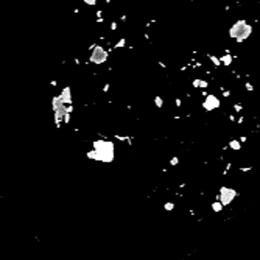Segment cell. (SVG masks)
I'll list each match as a JSON object with an SVG mask.
<instances>
[{
    "mask_svg": "<svg viewBox=\"0 0 260 260\" xmlns=\"http://www.w3.org/2000/svg\"><path fill=\"white\" fill-rule=\"evenodd\" d=\"M254 31V26L251 25V22H248L246 19H238L229 28V38H232L235 42H243L249 38Z\"/></svg>",
    "mask_w": 260,
    "mask_h": 260,
    "instance_id": "obj_1",
    "label": "cell"
},
{
    "mask_svg": "<svg viewBox=\"0 0 260 260\" xmlns=\"http://www.w3.org/2000/svg\"><path fill=\"white\" fill-rule=\"evenodd\" d=\"M89 62H92V64L95 65H101L105 64L106 61H108L109 58V50L105 47V45L98 44V42H94V44L89 45Z\"/></svg>",
    "mask_w": 260,
    "mask_h": 260,
    "instance_id": "obj_2",
    "label": "cell"
},
{
    "mask_svg": "<svg viewBox=\"0 0 260 260\" xmlns=\"http://www.w3.org/2000/svg\"><path fill=\"white\" fill-rule=\"evenodd\" d=\"M235 196H237V192L234 189L221 187V189H220V192H218V195H216V199H220V201L223 202V206H229L235 199Z\"/></svg>",
    "mask_w": 260,
    "mask_h": 260,
    "instance_id": "obj_3",
    "label": "cell"
},
{
    "mask_svg": "<svg viewBox=\"0 0 260 260\" xmlns=\"http://www.w3.org/2000/svg\"><path fill=\"white\" fill-rule=\"evenodd\" d=\"M220 105H221V101H220V98L215 94H209L204 98V101H202V108L207 112H212V111H215V109H218Z\"/></svg>",
    "mask_w": 260,
    "mask_h": 260,
    "instance_id": "obj_4",
    "label": "cell"
},
{
    "mask_svg": "<svg viewBox=\"0 0 260 260\" xmlns=\"http://www.w3.org/2000/svg\"><path fill=\"white\" fill-rule=\"evenodd\" d=\"M192 86L195 89H201L202 91V89H209V81L207 79H202V78H195L192 81Z\"/></svg>",
    "mask_w": 260,
    "mask_h": 260,
    "instance_id": "obj_5",
    "label": "cell"
},
{
    "mask_svg": "<svg viewBox=\"0 0 260 260\" xmlns=\"http://www.w3.org/2000/svg\"><path fill=\"white\" fill-rule=\"evenodd\" d=\"M207 58H209L210 64H212L215 69H220V67H221V61H220V56H215V55H212V53H207Z\"/></svg>",
    "mask_w": 260,
    "mask_h": 260,
    "instance_id": "obj_6",
    "label": "cell"
},
{
    "mask_svg": "<svg viewBox=\"0 0 260 260\" xmlns=\"http://www.w3.org/2000/svg\"><path fill=\"white\" fill-rule=\"evenodd\" d=\"M229 148L234 150V151H238V150H241V142L238 139H232V140H229Z\"/></svg>",
    "mask_w": 260,
    "mask_h": 260,
    "instance_id": "obj_7",
    "label": "cell"
},
{
    "mask_svg": "<svg viewBox=\"0 0 260 260\" xmlns=\"http://www.w3.org/2000/svg\"><path fill=\"white\" fill-rule=\"evenodd\" d=\"M223 207H224V206H223V202L220 201V199H216V201H213L210 204V209L213 212H223Z\"/></svg>",
    "mask_w": 260,
    "mask_h": 260,
    "instance_id": "obj_8",
    "label": "cell"
},
{
    "mask_svg": "<svg viewBox=\"0 0 260 260\" xmlns=\"http://www.w3.org/2000/svg\"><path fill=\"white\" fill-rule=\"evenodd\" d=\"M154 105H156V108H162V106H164V98H162L161 95H156L154 97Z\"/></svg>",
    "mask_w": 260,
    "mask_h": 260,
    "instance_id": "obj_9",
    "label": "cell"
},
{
    "mask_svg": "<svg viewBox=\"0 0 260 260\" xmlns=\"http://www.w3.org/2000/svg\"><path fill=\"white\" fill-rule=\"evenodd\" d=\"M232 109H234L235 112H241L243 109H245V106H243L240 101H237V103H234V105H232Z\"/></svg>",
    "mask_w": 260,
    "mask_h": 260,
    "instance_id": "obj_10",
    "label": "cell"
},
{
    "mask_svg": "<svg viewBox=\"0 0 260 260\" xmlns=\"http://www.w3.org/2000/svg\"><path fill=\"white\" fill-rule=\"evenodd\" d=\"M245 89H246L248 92H254V91H255L254 86H252V83H249V81H246V83H245Z\"/></svg>",
    "mask_w": 260,
    "mask_h": 260,
    "instance_id": "obj_11",
    "label": "cell"
},
{
    "mask_svg": "<svg viewBox=\"0 0 260 260\" xmlns=\"http://www.w3.org/2000/svg\"><path fill=\"white\" fill-rule=\"evenodd\" d=\"M83 2H84L87 6H95L97 3H98V0H83Z\"/></svg>",
    "mask_w": 260,
    "mask_h": 260,
    "instance_id": "obj_12",
    "label": "cell"
},
{
    "mask_svg": "<svg viewBox=\"0 0 260 260\" xmlns=\"http://www.w3.org/2000/svg\"><path fill=\"white\" fill-rule=\"evenodd\" d=\"M165 210H173V209H175V204H173V202H165Z\"/></svg>",
    "mask_w": 260,
    "mask_h": 260,
    "instance_id": "obj_13",
    "label": "cell"
},
{
    "mask_svg": "<svg viewBox=\"0 0 260 260\" xmlns=\"http://www.w3.org/2000/svg\"><path fill=\"white\" fill-rule=\"evenodd\" d=\"M178 164H179V157H178V156L171 157V161H170V165H178Z\"/></svg>",
    "mask_w": 260,
    "mask_h": 260,
    "instance_id": "obj_14",
    "label": "cell"
},
{
    "mask_svg": "<svg viewBox=\"0 0 260 260\" xmlns=\"http://www.w3.org/2000/svg\"><path fill=\"white\" fill-rule=\"evenodd\" d=\"M175 105H176V108H181V106H182V100L181 98H175Z\"/></svg>",
    "mask_w": 260,
    "mask_h": 260,
    "instance_id": "obj_15",
    "label": "cell"
}]
</instances>
